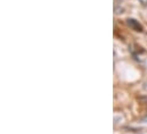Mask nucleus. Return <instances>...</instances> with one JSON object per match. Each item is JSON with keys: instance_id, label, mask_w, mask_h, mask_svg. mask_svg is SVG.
Returning a JSON list of instances; mask_svg holds the SVG:
<instances>
[{"instance_id": "nucleus-1", "label": "nucleus", "mask_w": 147, "mask_h": 134, "mask_svg": "<svg viewBox=\"0 0 147 134\" xmlns=\"http://www.w3.org/2000/svg\"><path fill=\"white\" fill-rule=\"evenodd\" d=\"M127 24L132 29V30H135V31H137V32H143V26L139 24V22H137L136 19H134V18H129V19H127Z\"/></svg>"}, {"instance_id": "nucleus-2", "label": "nucleus", "mask_w": 147, "mask_h": 134, "mask_svg": "<svg viewBox=\"0 0 147 134\" xmlns=\"http://www.w3.org/2000/svg\"><path fill=\"white\" fill-rule=\"evenodd\" d=\"M140 2H142V5H144V6H147V0H139Z\"/></svg>"}]
</instances>
